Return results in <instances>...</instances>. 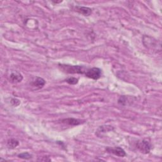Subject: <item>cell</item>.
Here are the masks:
<instances>
[{
	"mask_svg": "<svg viewBox=\"0 0 162 162\" xmlns=\"http://www.w3.org/2000/svg\"><path fill=\"white\" fill-rule=\"evenodd\" d=\"M106 151L108 153H112L115 156H120V157H124L126 156V151L120 147H109L106 148Z\"/></svg>",
	"mask_w": 162,
	"mask_h": 162,
	"instance_id": "obj_4",
	"label": "cell"
},
{
	"mask_svg": "<svg viewBox=\"0 0 162 162\" xmlns=\"http://www.w3.org/2000/svg\"><path fill=\"white\" fill-rule=\"evenodd\" d=\"M74 10L84 16H89L92 13V9L86 6H76L74 7Z\"/></svg>",
	"mask_w": 162,
	"mask_h": 162,
	"instance_id": "obj_5",
	"label": "cell"
},
{
	"mask_svg": "<svg viewBox=\"0 0 162 162\" xmlns=\"http://www.w3.org/2000/svg\"><path fill=\"white\" fill-rule=\"evenodd\" d=\"M10 80L13 83H19L23 80V76L18 72H13L10 76Z\"/></svg>",
	"mask_w": 162,
	"mask_h": 162,
	"instance_id": "obj_7",
	"label": "cell"
},
{
	"mask_svg": "<svg viewBox=\"0 0 162 162\" xmlns=\"http://www.w3.org/2000/svg\"><path fill=\"white\" fill-rule=\"evenodd\" d=\"M18 157L22 159H24V160H29L32 158V155L29 154L28 152H25V153L18 155Z\"/></svg>",
	"mask_w": 162,
	"mask_h": 162,
	"instance_id": "obj_11",
	"label": "cell"
},
{
	"mask_svg": "<svg viewBox=\"0 0 162 162\" xmlns=\"http://www.w3.org/2000/svg\"><path fill=\"white\" fill-rule=\"evenodd\" d=\"M59 67L63 72L68 74H85L87 71L88 68L84 66L80 65H70L59 64Z\"/></svg>",
	"mask_w": 162,
	"mask_h": 162,
	"instance_id": "obj_1",
	"label": "cell"
},
{
	"mask_svg": "<svg viewBox=\"0 0 162 162\" xmlns=\"http://www.w3.org/2000/svg\"><path fill=\"white\" fill-rule=\"evenodd\" d=\"M66 82L71 85H75L78 83L79 82V79L75 78V77H69L67 79L65 80Z\"/></svg>",
	"mask_w": 162,
	"mask_h": 162,
	"instance_id": "obj_10",
	"label": "cell"
},
{
	"mask_svg": "<svg viewBox=\"0 0 162 162\" xmlns=\"http://www.w3.org/2000/svg\"><path fill=\"white\" fill-rule=\"evenodd\" d=\"M46 84V81L44 79L37 77H36V80H34L32 83V85L34 87H36L37 88H41L43 87Z\"/></svg>",
	"mask_w": 162,
	"mask_h": 162,
	"instance_id": "obj_8",
	"label": "cell"
},
{
	"mask_svg": "<svg viewBox=\"0 0 162 162\" xmlns=\"http://www.w3.org/2000/svg\"><path fill=\"white\" fill-rule=\"evenodd\" d=\"M11 104H12L13 106H19V105L20 104V101H19L18 99H16V98H13V99H11Z\"/></svg>",
	"mask_w": 162,
	"mask_h": 162,
	"instance_id": "obj_13",
	"label": "cell"
},
{
	"mask_svg": "<svg viewBox=\"0 0 162 162\" xmlns=\"http://www.w3.org/2000/svg\"><path fill=\"white\" fill-rule=\"evenodd\" d=\"M136 147L141 153L144 154H148L151 150V145L150 143L146 139L137 142Z\"/></svg>",
	"mask_w": 162,
	"mask_h": 162,
	"instance_id": "obj_2",
	"label": "cell"
},
{
	"mask_svg": "<svg viewBox=\"0 0 162 162\" xmlns=\"http://www.w3.org/2000/svg\"><path fill=\"white\" fill-rule=\"evenodd\" d=\"M62 122L67 125L72 126H75L80 125L82 123H83L84 122L83 120H81L80 119L77 118H64L62 120Z\"/></svg>",
	"mask_w": 162,
	"mask_h": 162,
	"instance_id": "obj_6",
	"label": "cell"
},
{
	"mask_svg": "<svg viewBox=\"0 0 162 162\" xmlns=\"http://www.w3.org/2000/svg\"><path fill=\"white\" fill-rule=\"evenodd\" d=\"M86 77L92 79L93 80H98L101 75V70L99 68L93 67L91 69H88L87 71L84 74Z\"/></svg>",
	"mask_w": 162,
	"mask_h": 162,
	"instance_id": "obj_3",
	"label": "cell"
},
{
	"mask_svg": "<svg viewBox=\"0 0 162 162\" xmlns=\"http://www.w3.org/2000/svg\"><path fill=\"white\" fill-rule=\"evenodd\" d=\"M127 98L124 96H122L120 97V98L118 100V103L122 105H126L127 103Z\"/></svg>",
	"mask_w": 162,
	"mask_h": 162,
	"instance_id": "obj_12",
	"label": "cell"
},
{
	"mask_svg": "<svg viewBox=\"0 0 162 162\" xmlns=\"http://www.w3.org/2000/svg\"><path fill=\"white\" fill-rule=\"evenodd\" d=\"M19 145V142L15 139H11L7 142V146L9 149H15Z\"/></svg>",
	"mask_w": 162,
	"mask_h": 162,
	"instance_id": "obj_9",
	"label": "cell"
}]
</instances>
